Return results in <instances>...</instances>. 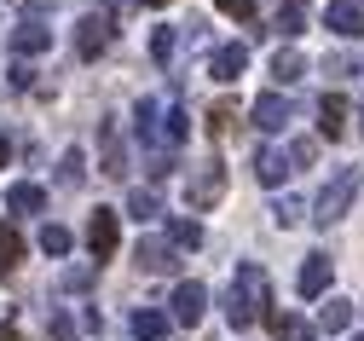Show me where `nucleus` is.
Wrapping results in <instances>:
<instances>
[{
  "label": "nucleus",
  "mask_w": 364,
  "mask_h": 341,
  "mask_svg": "<svg viewBox=\"0 0 364 341\" xmlns=\"http://www.w3.org/2000/svg\"><path fill=\"white\" fill-rule=\"evenodd\" d=\"M127 214H133V220H156V214H162V203L139 185V191H127Z\"/></svg>",
  "instance_id": "23"
},
{
  "label": "nucleus",
  "mask_w": 364,
  "mask_h": 341,
  "mask_svg": "<svg viewBox=\"0 0 364 341\" xmlns=\"http://www.w3.org/2000/svg\"><path fill=\"white\" fill-rule=\"evenodd\" d=\"M289 151H272V145H255V179L266 185V191H278L284 179H289Z\"/></svg>",
  "instance_id": "10"
},
{
  "label": "nucleus",
  "mask_w": 364,
  "mask_h": 341,
  "mask_svg": "<svg viewBox=\"0 0 364 341\" xmlns=\"http://www.w3.org/2000/svg\"><path fill=\"white\" fill-rule=\"evenodd\" d=\"M110 35H116V29H110V18H99V12H93V18H81V23H75V58H87V64L105 58Z\"/></svg>",
  "instance_id": "4"
},
{
  "label": "nucleus",
  "mask_w": 364,
  "mask_h": 341,
  "mask_svg": "<svg viewBox=\"0 0 364 341\" xmlns=\"http://www.w3.org/2000/svg\"><path fill=\"white\" fill-rule=\"evenodd\" d=\"M330 283H336V261L330 255H306V266L295 272V289L312 301V295H330Z\"/></svg>",
  "instance_id": "7"
},
{
  "label": "nucleus",
  "mask_w": 364,
  "mask_h": 341,
  "mask_svg": "<svg viewBox=\"0 0 364 341\" xmlns=\"http://www.w3.org/2000/svg\"><path fill=\"white\" fill-rule=\"evenodd\" d=\"M81 174H87V157H81V151H64V162H58V179H64V185H81Z\"/></svg>",
  "instance_id": "28"
},
{
  "label": "nucleus",
  "mask_w": 364,
  "mask_h": 341,
  "mask_svg": "<svg viewBox=\"0 0 364 341\" xmlns=\"http://www.w3.org/2000/svg\"><path fill=\"white\" fill-rule=\"evenodd\" d=\"M127 330L139 335V341H156V335H168V313L162 307H139V313L127 318Z\"/></svg>",
  "instance_id": "17"
},
{
  "label": "nucleus",
  "mask_w": 364,
  "mask_h": 341,
  "mask_svg": "<svg viewBox=\"0 0 364 341\" xmlns=\"http://www.w3.org/2000/svg\"><path fill=\"white\" fill-rule=\"evenodd\" d=\"M306 75V58L295 53V46H284V53H272V81H278V87H295Z\"/></svg>",
  "instance_id": "16"
},
{
  "label": "nucleus",
  "mask_w": 364,
  "mask_h": 341,
  "mask_svg": "<svg viewBox=\"0 0 364 341\" xmlns=\"http://www.w3.org/2000/svg\"><path fill=\"white\" fill-rule=\"evenodd\" d=\"M18 261H23V231L18 226H0V278H6Z\"/></svg>",
  "instance_id": "21"
},
{
  "label": "nucleus",
  "mask_w": 364,
  "mask_h": 341,
  "mask_svg": "<svg viewBox=\"0 0 364 341\" xmlns=\"http://www.w3.org/2000/svg\"><path fill=\"white\" fill-rule=\"evenodd\" d=\"M29 81H35V70H29V64H12V87H18V93H23V87H29Z\"/></svg>",
  "instance_id": "34"
},
{
  "label": "nucleus",
  "mask_w": 364,
  "mask_h": 341,
  "mask_svg": "<svg viewBox=\"0 0 364 341\" xmlns=\"http://www.w3.org/2000/svg\"><path fill=\"white\" fill-rule=\"evenodd\" d=\"M99 151H105V174H116V179H122L127 157H122V139H116V122H105V127H99Z\"/></svg>",
  "instance_id": "19"
},
{
  "label": "nucleus",
  "mask_w": 364,
  "mask_h": 341,
  "mask_svg": "<svg viewBox=\"0 0 364 341\" xmlns=\"http://www.w3.org/2000/svg\"><path fill=\"white\" fill-rule=\"evenodd\" d=\"M173 46H179V35H173V29H156V41H151V58H156V64H168V58H173Z\"/></svg>",
  "instance_id": "29"
},
{
  "label": "nucleus",
  "mask_w": 364,
  "mask_h": 341,
  "mask_svg": "<svg viewBox=\"0 0 364 341\" xmlns=\"http://www.w3.org/2000/svg\"><path fill=\"white\" fill-rule=\"evenodd\" d=\"M318 324H324V330H347V324H353V301H324Z\"/></svg>",
  "instance_id": "25"
},
{
  "label": "nucleus",
  "mask_w": 364,
  "mask_h": 341,
  "mask_svg": "<svg viewBox=\"0 0 364 341\" xmlns=\"http://www.w3.org/2000/svg\"><path fill=\"white\" fill-rule=\"evenodd\" d=\"M220 197H225V168L208 162V168L191 179V209H208V203H220Z\"/></svg>",
  "instance_id": "13"
},
{
  "label": "nucleus",
  "mask_w": 364,
  "mask_h": 341,
  "mask_svg": "<svg viewBox=\"0 0 364 341\" xmlns=\"http://www.w3.org/2000/svg\"><path fill=\"white\" fill-rule=\"evenodd\" d=\"M272 214H278V226H301V220H306V203H301V197H278Z\"/></svg>",
  "instance_id": "27"
},
{
  "label": "nucleus",
  "mask_w": 364,
  "mask_h": 341,
  "mask_svg": "<svg viewBox=\"0 0 364 341\" xmlns=\"http://www.w3.org/2000/svg\"><path fill=\"white\" fill-rule=\"evenodd\" d=\"M151 6H168V0H151Z\"/></svg>",
  "instance_id": "38"
},
{
  "label": "nucleus",
  "mask_w": 364,
  "mask_h": 341,
  "mask_svg": "<svg viewBox=\"0 0 364 341\" xmlns=\"http://www.w3.org/2000/svg\"><path fill=\"white\" fill-rule=\"evenodd\" d=\"M266 330H272V341H318V324H306L301 313H284V307L266 313Z\"/></svg>",
  "instance_id": "11"
},
{
  "label": "nucleus",
  "mask_w": 364,
  "mask_h": 341,
  "mask_svg": "<svg viewBox=\"0 0 364 341\" xmlns=\"http://www.w3.org/2000/svg\"><path fill=\"white\" fill-rule=\"evenodd\" d=\"M214 6H220L225 18H243V23L255 18V0H214Z\"/></svg>",
  "instance_id": "32"
},
{
  "label": "nucleus",
  "mask_w": 364,
  "mask_h": 341,
  "mask_svg": "<svg viewBox=\"0 0 364 341\" xmlns=\"http://www.w3.org/2000/svg\"><path fill=\"white\" fill-rule=\"evenodd\" d=\"M232 122H237V110H232V105H214V110H208V139H220Z\"/></svg>",
  "instance_id": "30"
},
{
  "label": "nucleus",
  "mask_w": 364,
  "mask_h": 341,
  "mask_svg": "<svg viewBox=\"0 0 364 341\" xmlns=\"http://www.w3.org/2000/svg\"><path fill=\"white\" fill-rule=\"evenodd\" d=\"M324 29L341 35V41H358L364 35V6H358V0H330V6H324Z\"/></svg>",
  "instance_id": "6"
},
{
  "label": "nucleus",
  "mask_w": 364,
  "mask_h": 341,
  "mask_svg": "<svg viewBox=\"0 0 364 341\" xmlns=\"http://www.w3.org/2000/svg\"><path fill=\"white\" fill-rule=\"evenodd\" d=\"M47 46H53V29H47V23H29V18L18 23V35H12V53H18V58H41Z\"/></svg>",
  "instance_id": "14"
},
{
  "label": "nucleus",
  "mask_w": 364,
  "mask_h": 341,
  "mask_svg": "<svg viewBox=\"0 0 364 341\" xmlns=\"http://www.w3.org/2000/svg\"><path fill=\"white\" fill-rule=\"evenodd\" d=\"M353 197H358V174H353V168L330 174V185L318 191V203H312V220H318V226H341L347 209H353Z\"/></svg>",
  "instance_id": "2"
},
{
  "label": "nucleus",
  "mask_w": 364,
  "mask_h": 341,
  "mask_svg": "<svg viewBox=\"0 0 364 341\" xmlns=\"http://www.w3.org/2000/svg\"><path fill=\"white\" fill-rule=\"evenodd\" d=\"M203 313H208V289H203L197 278H186V283L173 289V324L197 330V324H203Z\"/></svg>",
  "instance_id": "5"
},
{
  "label": "nucleus",
  "mask_w": 364,
  "mask_h": 341,
  "mask_svg": "<svg viewBox=\"0 0 364 341\" xmlns=\"http://www.w3.org/2000/svg\"><path fill=\"white\" fill-rule=\"evenodd\" d=\"M358 6H364V0H358Z\"/></svg>",
  "instance_id": "39"
},
{
  "label": "nucleus",
  "mask_w": 364,
  "mask_h": 341,
  "mask_svg": "<svg viewBox=\"0 0 364 341\" xmlns=\"http://www.w3.org/2000/svg\"><path fill=\"white\" fill-rule=\"evenodd\" d=\"M6 209H12V214H41V209H47V191L29 185V179H18V185L6 191Z\"/></svg>",
  "instance_id": "15"
},
{
  "label": "nucleus",
  "mask_w": 364,
  "mask_h": 341,
  "mask_svg": "<svg viewBox=\"0 0 364 341\" xmlns=\"http://www.w3.org/2000/svg\"><path fill=\"white\" fill-rule=\"evenodd\" d=\"M122 243V214L116 209H93V220H87V249H93V261H110Z\"/></svg>",
  "instance_id": "3"
},
{
  "label": "nucleus",
  "mask_w": 364,
  "mask_h": 341,
  "mask_svg": "<svg viewBox=\"0 0 364 341\" xmlns=\"http://www.w3.org/2000/svg\"><path fill=\"white\" fill-rule=\"evenodd\" d=\"M0 341H23V335H18V324H0Z\"/></svg>",
  "instance_id": "36"
},
{
  "label": "nucleus",
  "mask_w": 364,
  "mask_h": 341,
  "mask_svg": "<svg viewBox=\"0 0 364 341\" xmlns=\"http://www.w3.org/2000/svg\"><path fill=\"white\" fill-rule=\"evenodd\" d=\"M133 122H139V139H145V145H156V139H162V133H156V99H139Z\"/></svg>",
  "instance_id": "24"
},
{
  "label": "nucleus",
  "mask_w": 364,
  "mask_h": 341,
  "mask_svg": "<svg viewBox=\"0 0 364 341\" xmlns=\"http://www.w3.org/2000/svg\"><path fill=\"white\" fill-rule=\"evenodd\" d=\"M243 64H249V46H243V41H232V46H220V53L208 58V75H214V81H225V87H232V81L243 75Z\"/></svg>",
  "instance_id": "12"
},
{
  "label": "nucleus",
  "mask_w": 364,
  "mask_h": 341,
  "mask_svg": "<svg viewBox=\"0 0 364 341\" xmlns=\"http://www.w3.org/2000/svg\"><path fill=\"white\" fill-rule=\"evenodd\" d=\"M260 307H266V272H260L255 261H243L232 295H225V324H232V330H249V324L260 318Z\"/></svg>",
  "instance_id": "1"
},
{
  "label": "nucleus",
  "mask_w": 364,
  "mask_h": 341,
  "mask_svg": "<svg viewBox=\"0 0 364 341\" xmlns=\"http://www.w3.org/2000/svg\"><path fill=\"white\" fill-rule=\"evenodd\" d=\"M301 23H306V6H284L278 18H272V29H278V35H301Z\"/></svg>",
  "instance_id": "26"
},
{
  "label": "nucleus",
  "mask_w": 364,
  "mask_h": 341,
  "mask_svg": "<svg viewBox=\"0 0 364 341\" xmlns=\"http://www.w3.org/2000/svg\"><path fill=\"white\" fill-rule=\"evenodd\" d=\"M249 116H255V127H260V133H284L295 110H289V99H284V93H260Z\"/></svg>",
  "instance_id": "8"
},
{
  "label": "nucleus",
  "mask_w": 364,
  "mask_h": 341,
  "mask_svg": "<svg viewBox=\"0 0 364 341\" xmlns=\"http://www.w3.org/2000/svg\"><path fill=\"white\" fill-rule=\"evenodd\" d=\"M168 243H173V249H203V226L197 220H186V214H179V220H168Z\"/></svg>",
  "instance_id": "20"
},
{
  "label": "nucleus",
  "mask_w": 364,
  "mask_h": 341,
  "mask_svg": "<svg viewBox=\"0 0 364 341\" xmlns=\"http://www.w3.org/2000/svg\"><path fill=\"white\" fill-rule=\"evenodd\" d=\"M358 133H364V105H358Z\"/></svg>",
  "instance_id": "37"
},
{
  "label": "nucleus",
  "mask_w": 364,
  "mask_h": 341,
  "mask_svg": "<svg viewBox=\"0 0 364 341\" xmlns=\"http://www.w3.org/2000/svg\"><path fill=\"white\" fill-rule=\"evenodd\" d=\"M35 243H41V255H70V243H75V237H70L64 226H41Z\"/></svg>",
  "instance_id": "22"
},
{
  "label": "nucleus",
  "mask_w": 364,
  "mask_h": 341,
  "mask_svg": "<svg viewBox=\"0 0 364 341\" xmlns=\"http://www.w3.org/2000/svg\"><path fill=\"white\" fill-rule=\"evenodd\" d=\"M347 122H353L347 93H324V99H318V133H324V139H341V133H347Z\"/></svg>",
  "instance_id": "9"
},
{
  "label": "nucleus",
  "mask_w": 364,
  "mask_h": 341,
  "mask_svg": "<svg viewBox=\"0 0 364 341\" xmlns=\"http://www.w3.org/2000/svg\"><path fill=\"white\" fill-rule=\"evenodd\" d=\"M289 162H295V168H312V162H318V145H312V139H295V145H289Z\"/></svg>",
  "instance_id": "31"
},
{
  "label": "nucleus",
  "mask_w": 364,
  "mask_h": 341,
  "mask_svg": "<svg viewBox=\"0 0 364 341\" xmlns=\"http://www.w3.org/2000/svg\"><path fill=\"white\" fill-rule=\"evenodd\" d=\"M133 261H139L145 272H162V266H173V243H162V237H145L139 249H133Z\"/></svg>",
  "instance_id": "18"
},
{
  "label": "nucleus",
  "mask_w": 364,
  "mask_h": 341,
  "mask_svg": "<svg viewBox=\"0 0 364 341\" xmlns=\"http://www.w3.org/2000/svg\"><path fill=\"white\" fill-rule=\"evenodd\" d=\"M6 162H12V139L0 133V168H6Z\"/></svg>",
  "instance_id": "35"
},
{
  "label": "nucleus",
  "mask_w": 364,
  "mask_h": 341,
  "mask_svg": "<svg viewBox=\"0 0 364 341\" xmlns=\"http://www.w3.org/2000/svg\"><path fill=\"white\" fill-rule=\"evenodd\" d=\"M186 139V110H168V145Z\"/></svg>",
  "instance_id": "33"
}]
</instances>
